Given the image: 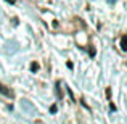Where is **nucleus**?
I'll return each instance as SVG.
<instances>
[{
	"mask_svg": "<svg viewBox=\"0 0 127 124\" xmlns=\"http://www.w3.org/2000/svg\"><path fill=\"white\" fill-rule=\"evenodd\" d=\"M121 48L124 50V52H127V34L121 37Z\"/></svg>",
	"mask_w": 127,
	"mask_h": 124,
	"instance_id": "1",
	"label": "nucleus"
},
{
	"mask_svg": "<svg viewBox=\"0 0 127 124\" xmlns=\"http://www.w3.org/2000/svg\"><path fill=\"white\" fill-rule=\"evenodd\" d=\"M37 69H39V65H37V63H32V65H31V71H32V73H35Z\"/></svg>",
	"mask_w": 127,
	"mask_h": 124,
	"instance_id": "2",
	"label": "nucleus"
},
{
	"mask_svg": "<svg viewBox=\"0 0 127 124\" xmlns=\"http://www.w3.org/2000/svg\"><path fill=\"white\" fill-rule=\"evenodd\" d=\"M6 2H10V3H15V0H6Z\"/></svg>",
	"mask_w": 127,
	"mask_h": 124,
	"instance_id": "3",
	"label": "nucleus"
}]
</instances>
